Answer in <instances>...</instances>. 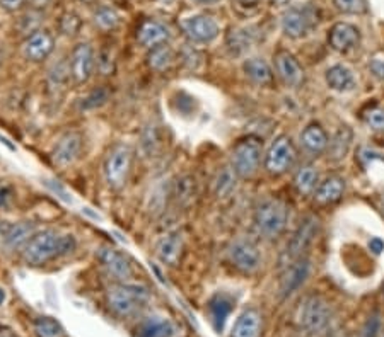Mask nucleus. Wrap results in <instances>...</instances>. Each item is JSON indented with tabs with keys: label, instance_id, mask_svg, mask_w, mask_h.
<instances>
[{
	"label": "nucleus",
	"instance_id": "25",
	"mask_svg": "<svg viewBox=\"0 0 384 337\" xmlns=\"http://www.w3.org/2000/svg\"><path fill=\"white\" fill-rule=\"evenodd\" d=\"M354 141V132L349 126H342V128L336 130L335 135L332 136L328 141V148H326V154L332 162H340L349 155L350 148H352Z\"/></svg>",
	"mask_w": 384,
	"mask_h": 337
},
{
	"label": "nucleus",
	"instance_id": "52",
	"mask_svg": "<svg viewBox=\"0 0 384 337\" xmlns=\"http://www.w3.org/2000/svg\"><path fill=\"white\" fill-rule=\"evenodd\" d=\"M7 194H9L7 193V190H0V205H3V203L7 201V198H9Z\"/></svg>",
	"mask_w": 384,
	"mask_h": 337
},
{
	"label": "nucleus",
	"instance_id": "4",
	"mask_svg": "<svg viewBox=\"0 0 384 337\" xmlns=\"http://www.w3.org/2000/svg\"><path fill=\"white\" fill-rule=\"evenodd\" d=\"M148 300L146 286L130 285V283H115L106 292V303L118 317H130L142 309Z\"/></svg>",
	"mask_w": 384,
	"mask_h": 337
},
{
	"label": "nucleus",
	"instance_id": "2",
	"mask_svg": "<svg viewBox=\"0 0 384 337\" xmlns=\"http://www.w3.org/2000/svg\"><path fill=\"white\" fill-rule=\"evenodd\" d=\"M289 206L278 198H267L255 210V227L262 237L273 241L287 228Z\"/></svg>",
	"mask_w": 384,
	"mask_h": 337
},
{
	"label": "nucleus",
	"instance_id": "19",
	"mask_svg": "<svg viewBox=\"0 0 384 337\" xmlns=\"http://www.w3.org/2000/svg\"><path fill=\"white\" fill-rule=\"evenodd\" d=\"M361 43V31L349 23H336L328 31L329 48L338 53H347Z\"/></svg>",
	"mask_w": 384,
	"mask_h": 337
},
{
	"label": "nucleus",
	"instance_id": "46",
	"mask_svg": "<svg viewBox=\"0 0 384 337\" xmlns=\"http://www.w3.org/2000/svg\"><path fill=\"white\" fill-rule=\"evenodd\" d=\"M26 6V0H0V7L7 12H17Z\"/></svg>",
	"mask_w": 384,
	"mask_h": 337
},
{
	"label": "nucleus",
	"instance_id": "37",
	"mask_svg": "<svg viewBox=\"0 0 384 337\" xmlns=\"http://www.w3.org/2000/svg\"><path fill=\"white\" fill-rule=\"evenodd\" d=\"M110 101V90L106 87H99V89L90 90L84 99H81V111H93L97 108L104 106Z\"/></svg>",
	"mask_w": 384,
	"mask_h": 337
},
{
	"label": "nucleus",
	"instance_id": "24",
	"mask_svg": "<svg viewBox=\"0 0 384 337\" xmlns=\"http://www.w3.org/2000/svg\"><path fill=\"white\" fill-rule=\"evenodd\" d=\"M345 193V179L340 176H328L314 190V199L321 205H332L340 201Z\"/></svg>",
	"mask_w": 384,
	"mask_h": 337
},
{
	"label": "nucleus",
	"instance_id": "53",
	"mask_svg": "<svg viewBox=\"0 0 384 337\" xmlns=\"http://www.w3.org/2000/svg\"><path fill=\"white\" fill-rule=\"evenodd\" d=\"M6 298H7V293H6V289L3 288H0V307L3 305V302H6Z\"/></svg>",
	"mask_w": 384,
	"mask_h": 337
},
{
	"label": "nucleus",
	"instance_id": "48",
	"mask_svg": "<svg viewBox=\"0 0 384 337\" xmlns=\"http://www.w3.org/2000/svg\"><path fill=\"white\" fill-rule=\"evenodd\" d=\"M0 143L3 145V147H7L9 148L10 152H17V147H16V143H12V141H10L9 139H7V136H3V135H0Z\"/></svg>",
	"mask_w": 384,
	"mask_h": 337
},
{
	"label": "nucleus",
	"instance_id": "15",
	"mask_svg": "<svg viewBox=\"0 0 384 337\" xmlns=\"http://www.w3.org/2000/svg\"><path fill=\"white\" fill-rule=\"evenodd\" d=\"M309 273L311 261L306 256L289 263L284 273L280 274V283H278V292H280L282 298H287L292 293H296L309 278Z\"/></svg>",
	"mask_w": 384,
	"mask_h": 337
},
{
	"label": "nucleus",
	"instance_id": "50",
	"mask_svg": "<svg viewBox=\"0 0 384 337\" xmlns=\"http://www.w3.org/2000/svg\"><path fill=\"white\" fill-rule=\"evenodd\" d=\"M195 3H202V6H212V3L220 2V0H191Z\"/></svg>",
	"mask_w": 384,
	"mask_h": 337
},
{
	"label": "nucleus",
	"instance_id": "7",
	"mask_svg": "<svg viewBox=\"0 0 384 337\" xmlns=\"http://www.w3.org/2000/svg\"><path fill=\"white\" fill-rule=\"evenodd\" d=\"M320 230H321L320 216L316 215L304 216L303 222L299 223V227H297L294 234H292L287 247H285V252H284L285 264L306 256L307 249H309L311 245H313V242L316 241Z\"/></svg>",
	"mask_w": 384,
	"mask_h": 337
},
{
	"label": "nucleus",
	"instance_id": "18",
	"mask_svg": "<svg viewBox=\"0 0 384 337\" xmlns=\"http://www.w3.org/2000/svg\"><path fill=\"white\" fill-rule=\"evenodd\" d=\"M184 249V237L181 230L168 232L164 237H161L155 244V257L166 266L175 267L180 264L181 256Z\"/></svg>",
	"mask_w": 384,
	"mask_h": 337
},
{
	"label": "nucleus",
	"instance_id": "21",
	"mask_svg": "<svg viewBox=\"0 0 384 337\" xmlns=\"http://www.w3.org/2000/svg\"><path fill=\"white\" fill-rule=\"evenodd\" d=\"M197 194L198 184L195 176H191V174H184V176L177 177L176 183H173L171 199L180 208H188L197 199Z\"/></svg>",
	"mask_w": 384,
	"mask_h": 337
},
{
	"label": "nucleus",
	"instance_id": "34",
	"mask_svg": "<svg viewBox=\"0 0 384 337\" xmlns=\"http://www.w3.org/2000/svg\"><path fill=\"white\" fill-rule=\"evenodd\" d=\"M231 309H233V303L226 295H217L210 300V314H212V320L217 331H222L226 318L231 314Z\"/></svg>",
	"mask_w": 384,
	"mask_h": 337
},
{
	"label": "nucleus",
	"instance_id": "47",
	"mask_svg": "<svg viewBox=\"0 0 384 337\" xmlns=\"http://www.w3.org/2000/svg\"><path fill=\"white\" fill-rule=\"evenodd\" d=\"M369 249H371L374 254H381L384 251V242L381 238H371V242H369Z\"/></svg>",
	"mask_w": 384,
	"mask_h": 337
},
{
	"label": "nucleus",
	"instance_id": "55",
	"mask_svg": "<svg viewBox=\"0 0 384 337\" xmlns=\"http://www.w3.org/2000/svg\"><path fill=\"white\" fill-rule=\"evenodd\" d=\"M35 2H38V3H45L46 0H35Z\"/></svg>",
	"mask_w": 384,
	"mask_h": 337
},
{
	"label": "nucleus",
	"instance_id": "51",
	"mask_svg": "<svg viewBox=\"0 0 384 337\" xmlns=\"http://www.w3.org/2000/svg\"><path fill=\"white\" fill-rule=\"evenodd\" d=\"M7 227H9V223H7V222H0V241H2L3 234H6V230H7Z\"/></svg>",
	"mask_w": 384,
	"mask_h": 337
},
{
	"label": "nucleus",
	"instance_id": "30",
	"mask_svg": "<svg viewBox=\"0 0 384 337\" xmlns=\"http://www.w3.org/2000/svg\"><path fill=\"white\" fill-rule=\"evenodd\" d=\"M176 332L175 324L164 317H148L139 327V337H173Z\"/></svg>",
	"mask_w": 384,
	"mask_h": 337
},
{
	"label": "nucleus",
	"instance_id": "38",
	"mask_svg": "<svg viewBox=\"0 0 384 337\" xmlns=\"http://www.w3.org/2000/svg\"><path fill=\"white\" fill-rule=\"evenodd\" d=\"M159 148V133L155 126H147L142 133V140H140V150H142L144 157H154V154Z\"/></svg>",
	"mask_w": 384,
	"mask_h": 337
},
{
	"label": "nucleus",
	"instance_id": "32",
	"mask_svg": "<svg viewBox=\"0 0 384 337\" xmlns=\"http://www.w3.org/2000/svg\"><path fill=\"white\" fill-rule=\"evenodd\" d=\"M238 174L234 172V169L231 165L222 167L217 174L215 181H213V191H215V196L219 199L229 198L231 194L236 191L238 186Z\"/></svg>",
	"mask_w": 384,
	"mask_h": 337
},
{
	"label": "nucleus",
	"instance_id": "6",
	"mask_svg": "<svg viewBox=\"0 0 384 337\" xmlns=\"http://www.w3.org/2000/svg\"><path fill=\"white\" fill-rule=\"evenodd\" d=\"M133 164V150L130 145L117 143L110 148L106 159H104L103 172L108 186L111 190L119 191L128 181Z\"/></svg>",
	"mask_w": 384,
	"mask_h": 337
},
{
	"label": "nucleus",
	"instance_id": "45",
	"mask_svg": "<svg viewBox=\"0 0 384 337\" xmlns=\"http://www.w3.org/2000/svg\"><path fill=\"white\" fill-rule=\"evenodd\" d=\"M379 329H381V320H379L378 315H372V317H369V320L365 322L364 329H362V337H376Z\"/></svg>",
	"mask_w": 384,
	"mask_h": 337
},
{
	"label": "nucleus",
	"instance_id": "31",
	"mask_svg": "<svg viewBox=\"0 0 384 337\" xmlns=\"http://www.w3.org/2000/svg\"><path fill=\"white\" fill-rule=\"evenodd\" d=\"M175 63V50L164 43L155 48L148 50L147 53V67L154 72H166Z\"/></svg>",
	"mask_w": 384,
	"mask_h": 337
},
{
	"label": "nucleus",
	"instance_id": "43",
	"mask_svg": "<svg viewBox=\"0 0 384 337\" xmlns=\"http://www.w3.org/2000/svg\"><path fill=\"white\" fill-rule=\"evenodd\" d=\"M369 70L379 81H384V52H378L369 60Z\"/></svg>",
	"mask_w": 384,
	"mask_h": 337
},
{
	"label": "nucleus",
	"instance_id": "29",
	"mask_svg": "<svg viewBox=\"0 0 384 337\" xmlns=\"http://www.w3.org/2000/svg\"><path fill=\"white\" fill-rule=\"evenodd\" d=\"M242 70H244L246 77L256 85L265 87L273 82V72H271L270 65H268L263 58H248V60H244V63H242Z\"/></svg>",
	"mask_w": 384,
	"mask_h": 337
},
{
	"label": "nucleus",
	"instance_id": "14",
	"mask_svg": "<svg viewBox=\"0 0 384 337\" xmlns=\"http://www.w3.org/2000/svg\"><path fill=\"white\" fill-rule=\"evenodd\" d=\"M314 23H318V19H314L313 9L306 7V9H299V7H291L282 14V31L285 32V36L292 39H300L307 34L314 26Z\"/></svg>",
	"mask_w": 384,
	"mask_h": 337
},
{
	"label": "nucleus",
	"instance_id": "20",
	"mask_svg": "<svg viewBox=\"0 0 384 337\" xmlns=\"http://www.w3.org/2000/svg\"><path fill=\"white\" fill-rule=\"evenodd\" d=\"M36 232H38V227L35 222L9 223L2 237V245L7 251H23Z\"/></svg>",
	"mask_w": 384,
	"mask_h": 337
},
{
	"label": "nucleus",
	"instance_id": "1",
	"mask_svg": "<svg viewBox=\"0 0 384 337\" xmlns=\"http://www.w3.org/2000/svg\"><path fill=\"white\" fill-rule=\"evenodd\" d=\"M77 249V241L70 234H60V232L46 228L38 230L23 249V261L28 266L39 267L60 257L68 256Z\"/></svg>",
	"mask_w": 384,
	"mask_h": 337
},
{
	"label": "nucleus",
	"instance_id": "11",
	"mask_svg": "<svg viewBox=\"0 0 384 337\" xmlns=\"http://www.w3.org/2000/svg\"><path fill=\"white\" fill-rule=\"evenodd\" d=\"M96 67V52H94L93 46L89 43L75 45L70 53V61H68L70 77L74 79L75 84H86L93 77Z\"/></svg>",
	"mask_w": 384,
	"mask_h": 337
},
{
	"label": "nucleus",
	"instance_id": "3",
	"mask_svg": "<svg viewBox=\"0 0 384 337\" xmlns=\"http://www.w3.org/2000/svg\"><path fill=\"white\" fill-rule=\"evenodd\" d=\"M263 159V141L258 136L248 135L238 140L231 150V167L239 179H249L262 167Z\"/></svg>",
	"mask_w": 384,
	"mask_h": 337
},
{
	"label": "nucleus",
	"instance_id": "44",
	"mask_svg": "<svg viewBox=\"0 0 384 337\" xmlns=\"http://www.w3.org/2000/svg\"><path fill=\"white\" fill-rule=\"evenodd\" d=\"M96 63H97V68H99L101 72H103L104 75H110L111 72H113V57H111V52H108V50H103L101 53H97L96 55Z\"/></svg>",
	"mask_w": 384,
	"mask_h": 337
},
{
	"label": "nucleus",
	"instance_id": "13",
	"mask_svg": "<svg viewBox=\"0 0 384 337\" xmlns=\"http://www.w3.org/2000/svg\"><path fill=\"white\" fill-rule=\"evenodd\" d=\"M82 147H84V139L79 132H67L57 140L55 147L52 152L53 164L59 167L65 169L70 167L72 164L79 161L82 154Z\"/></svg>",
	"mask_w": 384,
	"mask_h": 337
},
{
	"label": "nucleus",
	"instance_id": "23",
	"mask_svg": "<svg viewBox=\"0 0 384 337\" xmlns=\"http://www.w3.org/2000/svg\"><path fill=\"white\" fill-rule=\"evenodd\" d=\"M326 85L335 92H352L357 87L354 72L345 65H333L326 70L325 75Z\"/></svg>",
	"mask_w": 384,
	"mask_h": 337
},
{
	"label": "nucleus",
	"instance_id": "5",
	"mask_svg": "<svg viewBox=\"0 0 384 337\" xmlns=\"http://www.w3.org/2000/svg\"><path fill=\"white\" fill-rule=\"evenodd\" d=\"M332 307L321 295H309L303 300L299 312H297V322L307 334L320 336L332 324Z\"/></svg>",
	"mask_w": 384,
	"mask_h": 337
},
{
	"label": "nucleus",
	"instance_id": "16",
	"mask_svg": "<svg viewBox=\"0 0 384 337\" xmlns=\"http://www.w3.org/2000/svg\"><path fill=\"white\" fill-rule=\"evenodd\" d=\"M55 50V39L46 29H36L23 43V55L32 63H41Z\"/></svg>",
	"mask_w": 384,
	"mask_h": 337
},
{
	"label": "nucleus",
	"instance_id": "17",
	"mask_svg": "<svg viewBox=\"0 0 384 337\" xmlns=\"http://www.w3.org/2000/svg\"><path fill=\"white\" fill-rule=\"evenodd\" d=\"M275 60V70H277L278 79L284 82V85L299 87L304 82V70L300 67L299 60L292 55L289 50H278L273 55Z\"/></svg>",
	"mask_w": 384,
	"mask_h": 337
},
{
	"label": "nucleus",
	"instance_id": "8",
	"mask_svg": "<svg viewBox=\"0 0 384 337\" xmlns=\"http://www.w3.org/2000/svg\"><path fill=\"white\" fill-rule=\"evenodd\" d=\"M296 157L297 152L291 136L278 135L267 150L265 159H263V167L271 176H282L289 169H292Z\"/></svg>",
	"mask_w": 384,
	"mask_h": 337
},
{
	"label": "nucleus",
	"instance_id": "42",
	"mask_svg": "<svg viewBox=\"0 0 384 337\" xmlns=\"http://www.w3.org/2000/svg\"><path fill=\"white\" fill-rule=\"evenodd\" d=\"M365 125L372 130V132H384V110L381 108H372L365 112L364 116Z\"/></svg>",
	"mask_w": 384,
	"mask_h": 337
},
{
	"label": "nucleus",
	"instance_id": "54",
	"mask_svg": "<svg viewBox=\"0 0 384 337\" xmlns=\"http://www.w3.org/2000/svg\"><path fill=\"white\" fill-rule=\"evenodd\" d=\"M271 2H275V3H285V2H289V0H271Z\"/></svg>",
	"mask_w": 384,
	"mask_h": 337
},
{
	"label": "nucleus",
	"instance_id": "41",
	"mask_svg": "<svg viewBox=\"0 0 384 337\" xmlns=\"http://www.w3.org/2000/svg\"><path fill=\"white\" fill-rule=\"evenodd\" d=\"M333 6L338 12L342 14H364L367 10V2L365 0H333Z\"/></svg>",
	"mask_w": 384,
	"mask_h": 337
},
{
	"label": "nucleus",
	"instance_id": "22",
	"mask_svg": "<svg viewBox=\"0 0 384 337\" xmlns=\"http://www.w3.org/2000/svg\"><path fill=\"white\" fill-rule=\"evenodd\" d=\"M137 41L147 50H152L169 41V29L157 21H146L137 31Z\"/></svg>",
	"mask_w": 384,
	"mask_h": 337
},
{
	"label": "nucleus",
	"instance_id": "33",
	"mask_svg": "<svg viewBox=\"0 0 384 337\" xmlns=\"http://www.w3.org/2000/svg\"><path fill=\"white\" fill-rule=\"evenodd\" d=\"M294 186L300 194L314 193L318 186V170L313 164H304L296 170Z\"/></svg>",
	"mask_w": 384,
	"mask_h": 337
},
{
	"label": "nucleus",
	"instance_id": "36",
	"mask_svg": "<svg viewBox=\"0 0 384 337\" xmlns=\"http://www.w3.org/2000/svg\"><path fill=\"white\" fill-rule=\"evenodd\" d=\"M35 334L36 337H64V327L52 317H38L35 320Z\"/></svg>",
	"mask_w": 384,
	"mask_h": 337
},
{
	"label": "nucleus",
	"instance_id": "28",
	"mask_svg": "<svg viewBox=\"0 0 384 337\" xmlns=\"http://www.w3.org/2000/svg\"><path fill=\"white\" fill-rule=\"evenodd\" d=\"M260 329H262V315L256 309H248L239 315L231 337H260Z\"/></svg>",
	"mask_w": 384,
	"mask_h": 337
},
{
	"label": "nucleus",
	"instance_id": "9",
	"mask_svg": "<svg viewBox=\"0 0 384 337\" xmlns=\"http://www.w3.org/2000/svg\"><path fill=\"white\" fill-rule=\"evenodd\" d=\"M227 261L236 267L238 271L246 274L256 273L263 264L262 251L258 245L249 238H236L229 244L226 251Z\"/></svg>",
	"mask_w": 384,
	"mask_h": 337
},
{
	"label": "nucleus",
	"instance_id": "10",
	"mask_svg": "<svg viewBox=\"0 0 384 337\" xmlns=\"http://www.w3.org/2000/svg\"><path fill=\"white\" fill-rule=\"evenodd\" d=\"M180 26L186 38L197 45H209V43L215 41L220 34L219 23L207 14H195V16L184 17Z\"/></svg>",
	"mask_w": 384,
	"mask_h": 337
},
{
	"label": "nucleus",
	"instance_id": "26",
	"mask_svg": "<svg viewBox=\"0 0 384 337\" xmlns=\"http://www.w3.org/2000/svg\"><path fill=\"white\" fill-rule=\"evenodd\" d=\"M328 133L325 132L323 126L318 125V123H311L300 133V143L306 148L309 154L313 155H321L325 154L326 148H328Z\"/></svg>",
	"mask_w": 384,
	"mask_h": 337
},
{
	"label": "nucleus",
	"instance_id": "12",
	"mask_svg": "<svg viewBox=\"0 0 384 337\" xmlns=\"http://www.w3.org/2000/svg\"><path fill=\"white\" fill-rule=\"evenodd\" d=\"M96 256L101 266L106 269V273L117 283H128L133 278V267L130 264L128 257L123 252H119L118 249L103 245V247L97 249Z\"/></svg>",
	"mask_w": 384,
	"mask_h": 337
},
{
	"label": "nucleus",
	"instance_id": "35",
	"mask_svg": "<svg viewBox=\"0 0 384 337\" xmlns=\"http://www.w3.org/2000/svg\"><path fill=\"white\" fill-rule=\"evenodd\" d=\"M94 24L97 28L103 29V31H113L118 28L119 24V16L117 10L110 6H99L94 10Z\"/></svg>",
	"mask_w": 384,
	"mask_h": 337
},
{
	"label": "nucleus",
	"instance_id": "27",
	"mask_svg": "<svg viewBox=\"0 0 384 337\" xmlns=\"http://www.w3.org/2000/svg\"><path fill=\"white\" fill-rule=\"evenodd\" d=\"M256 41V36L251 28H231L226 34V46L231 55L238 57L248 52Z\"/></svg>",
	"mask_w": 384,
	"mask_h": 337
},
{
	"label": "nucleus",
	"instance_id": "56",
	"mask_svg": "<svg viewBox=\"0 0 384 337\" xmlns=\"http://www.w3.org/2000/svg\"><path fill=\"white\" fill-rule=\"evenodd\" d=\"M84 2H90V0H84Z\"/></svg>",
	"mask_w": 384,
	"mask_h": 337
},
{
	"label": "nucleus",
	"instance_id": "49",
	"mask_svg": "<svg viewBox=\"0 0 384 337\" xmlns=\"http://www.w3.org/2000/svg\"><path fill=\"white\" fill-rule=\"evenodd\" d=\"M234 2L239 3V6H242V7H255V6H258L260 0H234Z\"/></svg>",
	"mask_w": 384,
	"mask_h": 337
},
{
	"label": "nucleus",
	"instance_id": "39",
	"mask_svg": "<svg viewBox=\"0 0 384 337\" xmlns=\"http://www.w3.org/2000/svg\"><path fill=\"white\" fill-rule=\"evenodd\" d=\"M59 28L64 36H75L79 31H81L82 21L75 12H65L60 16Z\"/></svg>",
	"mask_w": 384,
	"mask_h": 337
},
{
	"label": "nucleus",
	"instance_id": "40",
	"mask_svg": "<svg viewBox=\"0 0 384 337\" xmlns=\"http://www.w3.org/2000/svg\"><path fill=\"white\" fill-rule=\"evenodd\" d=\"M168 198H171V186H157L154 191H152L151 201H148V208L151 212L161 213L164 210L166 203H168Z\"/></svg>",
	"mask_w": 384,
	"mask_h": 337
}]
</instances>
